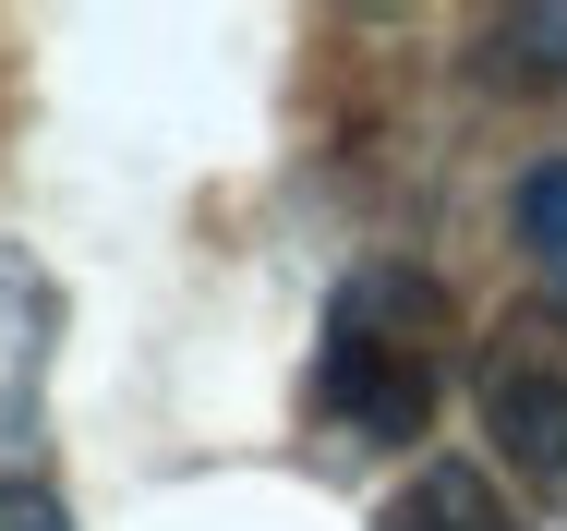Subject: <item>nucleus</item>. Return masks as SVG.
<instances>
[{"label": "nucleus", "mask_w": 567, "mask_h": 531, "mask_svg": "<svg viewBox=\"0 0 567 531\" xmlns=\"http://www.w3.org/2000/svg\"><path fill=\"white\" fill-rule=\"evenodd\" d=\"M0 531H73L61 508V483H49V459H37V423L0 399Z\"/></svg>", "instance_id": "obj_4"}, {"label": "nucleus", "mask_w": 567, "mask_h": 531, "mask_svg": "<svg viewBox=\"0 0 567 531\" xmlns=\"http://www.w3.org/2000/svg\"><path fill=\"white\" fill-rule=\"evenodd\" d=\"M447 375H458V303H447V278L374 254V266H350L339 290H327L302 411H315V435H339V447H411V435L435 423Z\"/></svg>", "instance_id": "obj_1"}, {"label": "nucleus", "mask_w": 567, "mask_h": 531, "mask_svg": "<svg viewBox=\"0 0 567 531\" xmlns=\"http://www.w3.org/2000/svg\"><path fill=\"white\" fill-rule=\"evenodd\" d=\"M519 242H532V266L556 278V303H567V157H532V182H519Z\"/></svg>", "instance_id": "obj_5"}, {"label": "nucleus", "mask_w": 567, "mask_h": 531, "mask_svg": "<svg viewBox=\"0 0 567 531\" xmlns=\"http://www.w3.org/2000/svg\"><path fill=\"white\" fill-rule=\"evenodd\" d=\"M471 399H483V435L507 447V471L544 508H567V303H519L483 326Z\"/></svg>", "instance_id": "obj_2"}, {"label": "nucleus", "mask_w": 567, "mask_h": 531, "mask_svg": "<svg viewBox=\"0 0 567 531\" xmlns=\"http://www.w3.org/2000/svg\"><path fill=\"white\" fill-rule=\"evenodd\" d=\"M374 531H532V520L495 496V471H471V459H423V471L374 508Z\"/></svg>", "instance_id": "obj_3"}]
</instances>
